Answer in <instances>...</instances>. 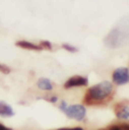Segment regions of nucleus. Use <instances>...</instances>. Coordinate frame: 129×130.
Listing matches in <instances>:
<instances>
[{
    "instance_id": "obj_1",
    "label": "nucleus",
    "mask_w": 129,
    "mask_h": 130,
    "mask_svg": "<svg viewBox=\"0 0 129 130\" xmlns=\"http://www.w3.org/2000/svg\"><path fill=\"white\" fill-rule=\"evenodd\" d=\"M116 87L111 81H101L87 88L82 97V104L89 107H103L113 101Z\"/></svg>"
},
{
    "instance_id": "obj_2",
    "label": "nucleus",
    "mask_w": 129,
    "mask_h": 130,
    "mask_svg": "<svg viewBox=\"0 0 129 130\" xmlns=\"http://www.w3.org/2000/svg\"><path fill=\"white\" fill-rule=\"evenodd\" d=\"M104 42L107 47L112 49L122 47L123 45L129 42V17L125 22L119 23L107 33Z\"/></svg>"
},
{
    "instance_id": "obj_3",
    "label": "nucleus",
    "mask_w": 129,
    "mask_h": 130,
    "mask_svg": "<svg viewBox=\"0 0 129 130\" xmlns=\"http://www.w3.org/2000/svg\"><path fill=\"white\" fill-rule=\"evenodd\" d=\"M62 112L65 114L66 118L79 122H84L87 119V108L84 104H73V105L68 104V106Z\"/></svg>"
},
{
    "instance_id": "obj_4",
    "label": "nucleus",
    "mask_w": 129,
    "mask_h": 130,
    "mask_svg": "<svg viewBox=\"0 0 129 130\" xmlns=\"http://www.w3.org/2000/svg\"><path fill=\"white\" fill-rule=\"evenodd\" d=\"M89 85V79L86 75H81V74H74L71 75L69 79H66L65 82L63 83V88L66 90L75 89V88H82V87H88Z\"/></svg>"
},
{
    "instance_id": "obj_5",
    "label": "nucleus",
    "mask_w": 129,
    "mask_h": 130,
    "mask_svg": "<svg viewBox=\"0 0 129 130\" xmlns=\"http://www.w3.org/2000/svg\"><path fill=\"white\" fill-rule=\"evenodd\" d=\"M112 83L114 86H125L129 82V69L125 66L117 67L112 72Z\"/></svg>"
},
{
    "instance_id": "obj_6",
    "label": "nucleus",
    "mask_w": 129,
    "mask_h": 130,
    "mask_svg": "<svg viewBox=\"0 0 129 130\" xmlns=\"http://www.w3.org/2000/svg\"><path fill=\"white\" fill-rule=\"evenodd\" d=\"M113 112L117 119L119 120H129V103L126 101H121L114 104Z\"/></svg>"
},
{
    "instance_id": "obj_7",
    "label": "nucleus",
    "mask_w": 129,
    "mask_h": 130,
    "mask_svg": "<svg viewBox=\"0 0 129 130\" xmlns=\"http://www.w3.org/2000/svg\"><path fill=\"white\" fill-rule=\"evenodd\" d=\"M15 46L17 48H21V49H24V50H29V52H42V48L40 47L39 43L36 42H32V41L29 40H17L15 42Z\"/></svg>"
},
{
    "instance_id": "obj_8",
    "label": "nucleus",
    "mask_w": 129,
    "mask_h": 130,
    "mask_svg": "<svg viewBox=\"0 0 129 130\" xmlns=\"http://www.w3.org/2000/svg\"><path fill=\"white\" fill-rule=\"evenodd\" d=\"M37 87L40 90H42V91L49 92L54 90L55 83L48 78H39L38 81H37Z\"/></svg>"
},
{
    "instance_id": "obj_9",
    "label": "nucleus",
    "mask_w": 129,
    "mask_h": 130,
    "mask_svg": "<svg viewBox=\"0 0 129 130\" xmlns=\"http://www.w3.org/2000/svg\"><path fill=\"white\" fill-rule=\"evenodd\" d=\"M15 115L14 108L8 103L0 101V117L1 118H11Z\"/></svg>"
},
{
    "instance_id": "obj_10",
    "label": "nucleus",
    "mask_w": 129,
    "mask_h": 130,
    "mask_svg": "<svg viewBox=\"0 0 129 130\" xmlns=\"http://www.w3.org/2000/svg\"><path fill=\"white\" fill-rule=\"evenodd\" d=\"M105 128L107 130H129V123H127V122H118V123L110 124Z\"/></svg>"
},
{
    "instance_id": "obj_11",
    "label": "nucleus",
    "mask_w": 129,
    "mask_h": 130,
    "mask_svg": "<svg viewBox=\"0 0 129 130\" xmlns=\"http://www.w3.org/2000/svg\"><path fill=\"white\" fill-rule=\"evenodd\" d=\"M61 47H62V49H64L65 52L70 53V54H75V53L79 52V48L71 45V43H69V42H63L61 45Z\"/></svg>"
},
{
    "instance_id": "obj_12",
    "label": "nucleus",
    "mask_w": 129,
    "mask_h": 130,
    "mask_svg": "<svg viewBox=\"0 0 129 130\" xmlns=\"http://www.w3.org/2000/svg\"><path fill=\"white\" fill-rule=\"evenodd\" d=\"M38 43L42 48V50H47V52H53L54 50V45L49 40H40Z\"/></svg>"
},
{
    "instance_id": "obj_13",
    "label": "nucleus",
    "mask_w": 129,
    "mask_h": 130,
    "mask_svg": "<svg viewBox=\"0 0 129 130\" xmlns=\"http://www.w3.org/2000/svg\"><path fill=\"white\" fill-rule=\"evenodd\" d=\"M40 99H43L45 102H48V103H52V104H56L57 102L59 101L58 97H57L56 95H47V96L41 97Z\"/></svg>"
},
{
    "instance_id": "obj_14",
    "label": "nucleus",
    "mask_w": 129,
    "mask_h": 130,
    "mask_svg": "<svg viewBox=\"0 0 129 130\" xmlns=\"http://www.w3.org/2000/svg\"><path fill=\"white\" fill-rule=\"evenodd\" d=\"M10 72H11L10 66H8L7 64L1 63V62H0V73H1V74H5V75H7V74H9Z\"/></svg>"
},
{
    "instance_id": "obj_15",
    "label": "nucleus",
    "mask_w": 129,
    "mask_h": 130,
    "mask_svg": "<svg viewBox=\"0 0 129 130\" xmlns=\"http://www.w3.org/2000/svg\"><path fill=\"white\" fill-rule=\"evenodd\" d=\"M52 130H85L82 127H63L58 129H52Z\"/></svg>"
},
{
    "instance_id": "obj_16",
    "label": "nucleus",
    "mask_w": 129,
    "mask_h": 130,
    "mask_svg": "<svg viewBox=\"0 0 129 130\" xmlns=\"http://www.w3.org/2000/svg\"><path fill=\"white\" fill-rule=\"evenodd\" d=\"M0 130H14V129L9 128V127H7L6 124H4V123H1V122H0Z\"/></svg>"
}]
</instances>
